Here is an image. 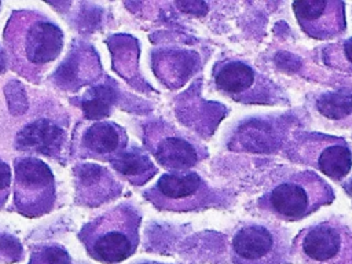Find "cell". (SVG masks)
<instances>
[{
  "label": "cell",
  "mask_w": 352,
  "mask_h": 264,
  "mask_svg": "<svg viewBox=\"0 0 352 264\" xmlns=\"http://www.w3.org/2000/svg\"><path fill=\"white\" fill-rule=\"evenodd\" d=\"M334 199L333 187L322 176L314 170H300L267 190L257 199V206L263 213L278 220L298 221Z\"/></svg>",
  "instance_id": "obj_1"
},
{
  "label": "cell",
  "mask_w": 352,
  "mask_h": 264,
  "mask_svg": "<svg viewBox=\"0 0 352 264\" xmlns=\"http://www.w3.org/2000/svg\"><path fill=\"white\" fill-rule=\"evenodd\" d=\"M140 221L136 206L121 204L88 223L78 236L94 260L117 264L136 252Z\"/></svg>",
  "instance_id": "obj_2"
},
{
  "label": "cell",
  "mask_w": 352,
  "mask_h": 264,
  "mask_svg": "<svg viewBox=\"0 0 352 264\" xmlns=\"http://www.w3.org/2000/svg\"><path fill=\"white\" fill-rule=\"evenodd\" d=\"M143 195L158 210L176 213L224 208L232 201L231 195L192 170L164 173Z\"/></svg>",
  "instance_id": "obj_3"
},
{
  "label": "cell",
  "mask_w": 352,
  "mask_h": 264,
  "mask_svg": "<svg viewBox=\"0 0 352 264\" xmlns=\"http://www.w3.org/2000/svg\"><path fill=\"white\" fill-rule=\"evenodd\" d=\"M6 41L16 65L37 69L60 54L63 34L44 16L36 12H19L7 25Z\"/></svg>",
  "instance_id": "obj_4"
},
{
  "label": "cell",
  "mask_w": 352,
  "mask_h": 264,
  "mask_svg": "<svg viewBox=\"0 0 352 264\" xmlns=\"http://www.w3.org/2000/svg\"><path fill=\"white\" fill-rule=\"evenodd\" d=\"M212 80L220 94L238 103L275 106L289 102L280 85L239 58L217 60L212 69Z\"/></svg>",
  "instance_id": "obj_5"
},
{
  "label": "cell",
  "mask_w": 352,
  "mask_h": 264,
  "mask_svg": "<svg viewBox=\"0 0 352 264\" xmlns=\"http://www.w3.org/2000/svg\"><path fill=\"white\" fill-rule=\"evenodd\" d=\"M232 264H292V239L286 228L272 221H245L230 242Z\"/></svg>",
  "instance_id": "obj_6"
},
{
  "label": "cell",
  "mask_w": 352,
  "mask_h": 264,
  "mask_svg": "<svg viewBox=\"0 0 352 264\" xmlns=\"http://www.w3.org/2000/svg\"><path fill=\"white\" fill-rule=\"evenodd\" d=\"M285 155L320 170L334 182L344 180L352 168V150L346 140L322 132H300L289 138Z\"/></svg>",
  "instance_id": "obj_7"
},
{
  "label": "cell",
  "mask_w": 352,
  "mask_h": 264,
  "mask_svg": "<svg viewBox=\"0 0 352 264\" xmlns=\"http://www.w3.org/2000/svg\"><path fill=\"white\" fill-rule=\"evenodd\" d=\"M292 250L302 264H352V228L336 217L316 221L300 230Z\"/></svg>",
  "instance_id": "obj_8"
},
{
  "label": "cell",
  "mask_w": 352,
  "mask_h": 264,
  "mask_svg": "<svg viewBox=\"0 0 352 264\" xmlns=\"http://www.w3.org/2000/svg\"><path fill=\"white\" fill-rule=\"evenodd\" d=\"M144 144L157 164L169 172H188L208 154L192 136L161 120L144 128Z\"/></svg>",
  "instance_id": "obj_9"
},
{
  "label": "cell",
  "mask_w": 352,
  "mask_h": 264,
  "mask_svg": "<svg viewBox=\"0 0 352 264\" xmlns=\"http://www.w3.org/2000/svg\"><path fill=\"white\" fill-rule=\"evenodd\" d=\"M297 121L289 114L258 116L241 120L230 132L227 147L252 154H275L287 143Z\"/></svg>",
  "instance_id": "obj_10"
},
{
  "label": "cell",
  "mask_w": 352,
  "mask_h": 264,
  "mask_svg": "<svg viewBox=\"0 0 352 264\" xmlns=\"http://www.w3.org/2000/svg\"><path fill=\"white\" fill-rule=\"evenodd\" d=\"M14 204L29 217L41 216L51 210L55 201V179L45 162L33 157L15 160Z\"/></svg>",
  "instance_id": "obj_11"
},
{
  "label": "cell",
  "mask_w": 352,
  "mask_h": 264,
  "mask_svg": "<svg viewBox=\"0 0 352 264\" xmlns=\"http://www.w3.org/2000/svg\"><path fill=\"white\" fill-rule=\"evenodd\" d=\"M301 30L316 40H330L345 33V3L338 0H300L292 4Z\"/></svg>",
  "instance_id": "obj_12"
},
{
  "label": "cell",
  "mask_w": 352,
  "mask_h": 264,
  "mask_svg": "<svg viewBox=\"0 0 352 264\" xmlns=\"http://www.w3.org/2000/svg\"><path fill=\"white\" fill-rule=\"evenodd\" d=\"M201 69L197 52L184 48H161L153 52V70L169 89L182 88Z\"/></svg>",
  "instance_id": "obj_13"
},
{
  "label": "cell",
  "mask_w": 352,
  "mask_h": 264,
  "mask_svg": "<svg viewBox=\"0 0 352 264\" xmlns=\"http://www.w3.org/2000/svg\"><path fill=\"white\" fill-rule=\"evenodd\" d=\"M76 191L78 201L98 206L121 194L122 186L114 175L104 166L96 164H82L74 169Z\"/></svg>",
  "instance_id": "obj_14"
},
{
  "label": "cell",
  "mask_w": 352,
  "mask_h": 264,
  "mask_svg": "<svg viewBox=\"0 0 352 264\" xmlns=\"http://www.w3.org/2000/svg\"><path fill=\"white\" fill-rule=\"evenodd\" d=\"M128 147V135L111 121H94L80 138L78 151L84 157L111 161Z\"/></svg>",
  "instance_id": "obj_15"
},
{
  "label": "cell",
  "mask_w": 352,
  "mask_h": 264,
  "mask_svg": "<svg viewBox=\"0 0 352 264\" xmlns=\"http://www.w3.org/2000/svg\"><path fill=\"white\" fill-rule=\"evenodd\" d=\"M100 74V62L91 47L77 45L55 73L56 82L63 89H78L96 80Z\"/></svg>",
  "instance_id": "obj_16"
},
{
  "label": "cell",
  "mask_w": 352,
  "mask_h": 264,
  "mask_svg": "<svg viewBox=\"0 0 352 264\" xmlns=\"http://www.w3.org/2000/svg\"><path fill=\"white\" fill-rule=\"evenodd\" d=\"M66 143L65 131L51 120H37L23 126L16 136V147L48 157H58Z\"/></svg>",
  "instance_id": "obj_17"
},
{
  "label": "cell",
  "mask_w": 352,
  "mask_h": 264,
  "mask_svg": "<svg viewBox=\"0 0 352 264\" xmlns=\"http://www.w3.org/2000/svg\"><path fill=\"white\" fill-rule=\"evenodd\" d=\"M110 165L121 177L133 186L146 184L158 172L148 154L136 146L122 150L110 161Z\"/></svg>",
  "instance_id": "obj_18"
},
{
  "label": "cell",
  "mask_w": 352,
  "mask_h": 264,
  "mask_svg": "<svg viewBox=\"0 0 352 264\" xmlns=\"http://www.w3.org/2000/svg\"><path fill=\"white\" fill-rule=\"evenodd\" d=\"M315 110L337 124H352V91H324L315 98Z\"/></svg>",
  "instance_id": "obj_19"
},
{
  "label": "cell",
  "mask_w": 352,
  "mask_h": 264,
  "mask_svg": "<svg viewBox=\"0 0 352 264\" xmlns=\"http://www.w3.org/2000/svg\"><path fill=\"white\" fill-rule=\"evenodd\" d=\"M109 47L114 56V69L124 76V78H138V60H139V44L138 41L126 34H118L111 38Z\"/></svg>",
  "instance_id": "obj_20"
},
{
  "label": "cell",
  "mask_w": 352,
  "mask_h": 264,
  "mask_svg": "<svg viewBox=\"0 0 352 264\" xmlns=\"http://www.w3.org/2000/svg\"><path fill=\"white\" fill-rule=\"evenodd\" d=\"M116 98V87L109 81L89 88L81 100L85 117L89 120H100L106 117L110 113Z\"/></svg>",
  "instance_id": "obj_21"
},
{
  "label": "cell",
  "mask_w": 352,
  "mask_h": 264,
  "mask_svg": "<svg viewBox=\"0 0 352 264\" xmlns=\"http://www.w3.org/2000/svg\"><path fill=\"white\" fill-rule=\"evenodd\" d=\"M29 264H72V257L63 246L47 243L32 250Z\"/></svg>",
  "instance_id": "obj_22"
},
{
  "label": "cell",
  "mask_w": 352,
  "mask_h": 264,
  "mask_svg": "<svg viewBox=\"0 0 352 264\" xmlns=\"http://www.w3.org/2000/svg\"><path fill=\"white\" fill-rule=\"evenodd\" d=\"M323 62L331 67L352 72V37L327 47L323 52Z\"/></svg>",
  "instance_id": "obj_23"
},
{
  "label": "cell",
  "mask_w": 352,
  "mask_h": 264,
  "mask_svg": "<svg viewBox=\"0 0 352 264\" xmlns=\"http://www.w3.org/2000/svg\"><path fill=\"white\" fill-rule=\"evenodd\" d=\"M23 257V250L18 239L6 232H0V263H14Z\"/></svg>",
  "instance_id": "obj_24"
},
{
  "label": "cell",
  "mask_w": 352,
  "mask_h": 264,
  "mask_svg": "<svg viewBox=\"0 0 352 264\" xmlns=\"http://www.w3.org/2000/svg\"><path fill=\"white\" fill-rule=\"evenodd\" d=\"M11 187V168L7 162L0 160V206L6 202Z\"/></svg>",
  "instance_id": "obj_25"
},
{
  "label": "cell",
  "mask_w": 352,
  "mask_h": 264,
  "mask_svg": "<svg viewBox=\"0 0 352 264\" xmlns=\"http://www.w3.org/2000/svg\"><path fill=\"white\" fill-rule=\"evenodd\" d=\"M344 190L352 197V177L346 180V183H344Z\"/></svg>",
  "instance_id": "obj_26"
},
{
  "label": "cell",
  "mask_w": 352,
  "mask_h": 264,
  "mask_svg": "<svg viewBox=\"0 0 352 264\" xmlns=\"http://www.w3.org/2000/svg\"><path fill=\"white\" fill-rule=\"evenodd\" d=\"M133 264H170V263H160V261H151V260H142V261H136Z\"/></svg>",
  "instance_id": "obj_27"
},
{
  "label": "cell",
  "mask_w": 352,
  "mask_h": 264,
  "mask_svg": "<svg viewBox=\"0 0 352 264\" xmlns=\"http://www.w3.org/2000/svg\"><path fill=\"white\" fill-rule=\"evenodd\" d=\"M4 66H6V60H4V55H3V51L0 47V73L4 70Z\"/></svg>",
  "instance_id": "obj_28"
}]
</instances>
